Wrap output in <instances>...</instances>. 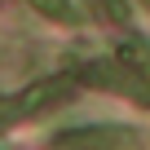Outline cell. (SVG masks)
Listing matches in <instances>:
<instances>
[{
  "label": "cell",
  "mask_w": 150,
  "mask_h": 150,
  "mask_svg": "<svg viewBox=\"0 0 150 150\" xmlns=\"http://www.w3.org/2000/svg\"><path fill=\"white\" fill-rule=\"evenodd\" d=\"M128 141H132V132H124V128H88V132H71L62 141V150H119Z\"/></svg>",
  "instance_id": "obj_1"
},
{
  "label": "cell",
  "mask_w": 150,
  "mask_h": 150,
  "mask_svg": "<svg viewBox=\"0 0 150 150\" xmlns=\"http://www.w3.org/2000/svg\"><path fill=\"white\" fill-rule=\"evenodd\" d=\"M124 66L137 75V84H141L146 97H150V49H146V44H124Z\"/></svg>",
  "instance_id": "obj_2"
},
{
  "label": "cell",
  "mask_w": 150,
  "mask_h": 150,
  "mask_svg": "<svg viewBox=\"0 0 150 150\" xmlns=\"http://www.w3.org/2000/svg\"><path fill=\"white\" fill-rule=\"evenodd\" d=\"M31 5L40 13H49V18H71V5H66V0H31Z\"/></svg>",
  "instance_id": "obj_3"
},
{
  "label": "cell",
  "mask_w": 150,
  "mask_h": 150,
  "mask_svg": "<svg viewBox=\"0 0 150 150\" xmlns=\"http://www.w3.org/2000/svg\"><path fill=\"white\" fill-rule=\"evenodd\" d=\"M146 5H150V0H146Z\"/></svg>",
  "instance_id": "obj_5"
},
{
  "label": "cell",
  "mask_w": 150,
  "mask_h": 150,
  "mask_svg": "<svg viewBox=\"0 0 150 150\" xmlns=\"http://www.w3.org/2000/svg\"><path fill=\"white\" fill-rule=\"evenodd\" d=\"M97 5H102L115 22H128V0H97Z\"/></svg>",
  "instance_id": "obj_4"
}]
</instances>
